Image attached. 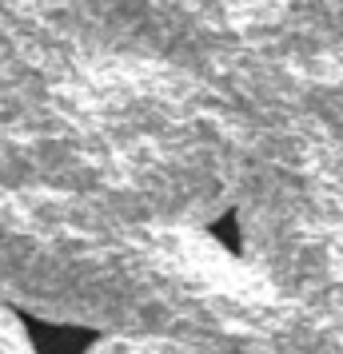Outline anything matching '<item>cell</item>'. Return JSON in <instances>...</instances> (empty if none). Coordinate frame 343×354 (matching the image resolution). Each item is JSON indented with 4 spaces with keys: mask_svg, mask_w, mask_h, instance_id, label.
<instances>
[{
    "mask_svg": "<svg viewBox=\"0 0 343 354\" xmlns=\"http://www.w3.org/2000/svg\"><path fill=\"white\" fill-rule=\"evenodd\" d=\"M36 342V354H84L96 342V330H84V326H52V322H28Z\"/></svg>",
    "mask_w": 343,
    "mask_h": 354,
    "instance_id": "obj_1",
    "label": "cell"
}]
</instances>
